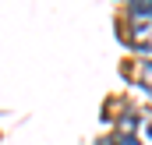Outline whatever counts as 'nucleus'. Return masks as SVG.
<instances>
[{
    "label": "nucleus",
    "instance_id": "nucleus-1",
    "mask_svg": "<svg viewBox=\"0 0 152 145\" xmlns=\"http://www.w3.org/2000/svg\"><path fill=\"white\" fill-rule=\"evenodd\" d=\"M127 18H131V46L152 53V4L149 0L131 4L127 7Z\"/></svg>",
    "mask_w": 152,
    "mask_h": 145
},
{
    "label": "nucleus",
    "instance_id": "nucleus-2",
    "mask_svg": "<svg viewBox=\"0 0 152 145\" xmlns=\"http://www.w3.org/2000/svg\"><path fill=\"white\" fill-rule=\"evenodd\" d=\"M142 89L152 96V60H149V64H142Z\"/></svg>",
    "mask_w": 152,
    "mask_h": 145
},
{
    "label": "nucleus",
    "instance_id": "nucleus-3",
    "mask_svg": "<svg viewBox=\"0 0 152 145\" xmlns=\"http://www.w3.org/2000/svg\"><path fill=\"white\" fill-rule=\"evenodd\" d=\"M117 145H138V142H134V138H120Z\"/></svg>",
    "mask_w": 152,
    "mask_h": 145
},
{
    "label": "nucleus",
    "instance_id": "nucleus-4",
    "mask_svg": "<svg viewBox=\"0 0 152 145\" xmlns=\"http://www.w3.org/2000/svg\"><path fill=\"white\" fill-rule=\"evenodd\" d=\"M149 135H152V127H149Z\"/></svg>",
    "mask_w": 152,
    "mask_h": 145
}]
</instances>
